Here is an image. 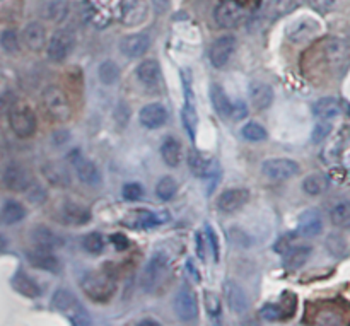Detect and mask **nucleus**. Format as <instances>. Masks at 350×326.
Segmentation results:
<instances>
[{
	"label": "nucleus",
	"instance_id": "1",
	"mask_svg": "<svg viewBox=\"0 0 350 326\" xmlns=\"http://www.w3.org/2000/svg\"><path fill=\"white\" fill-rule=\"evenodd\" d=\"M51 304H53L55 310L58 313L64 314L72 325L82 326L91 323V318H89L88 310L79 303L77 297L67 289H57L53 294V299H51Z\"/></svg>",
	"mask_w": 350,
	"mask_h": 326
},
{
	"label": "nucleus",
	"instance_id": "2",
	"mask_svg": "<svg viewBox=\"0 0 350 326\" xmlns=\"http://www.w3.org/2000/svg\"><path fill=\"white\" fill-rule=\"evenodd\" d=\"M82 293L96 304H106L115 294V282L105 273L88 272L81 279Z\"/></svg>",
	"mask_w": 350,
	"mask_h": 326
},
{
	"label": "nucleus",
	"instance_id": "3",
	"mask_svg": "<svg viewBox=\"0 0 350 326\" xmlns=\"http://www.w3.org/2000/svg\"><path fill=\"white\" fill-rule=\"evenodd\" d=\"M41 103H43V108L46 111V115L51 120H55V122L64 123L70 120V103H68L67 94L60 87H57V85H48L44 89L43 94H41Z\"/></svg>",
	"mask_w": 350,
	"mask_h": 326
},
{
	"label": "nucleus",
	"instance_id": "4",
	"mask_svg": "<svg viewBox=\"0 0 350 326\" xmlns=\"http://www.w3.org/2000/svg\"><path fill=\"white\" fill-rule=\"evenodd\" d=\"M9 125L19 139H29L36 132V115L31 106L17 103L9 108Z\"/></svg>",
	"mask_w": 350,
	"mask_h": 326
},
{
	"label": "nucleus",
	"instance_id": "5",
	"mask_svg": "<svg viewBox=\"0 0 350 326\" xmlns=\"http://www.w3.org/2000/svg\"><path fill=\"white\" fill-rule=\"evenodd\" d=\"M75 46V34L72 29H57L51 34V40L46 43V55L51 62L60 64L67 60Z\"/></svg>",
	"mask_w": 350,
	"mask_h": 326
},
{
	"label": "nucleus",
	"instance_id": "6",
	"mask_svg": "<svg viewBox=\"0 0 350 326\" xmlns=\"http://www.w3.org/2000/svg\"><path fill=\"white\" fill-rule=\"evenodd\" d=\"M167 263H170V258L164 252H156L150 256L142 273V287L146 293H152L157 289L167 272Z\"/></svg>",
	"mask_w": 350,
	"mask_h": 326
},
{
	"label": "nucleus",
	"instance_id": "7",
	"mask_svg": "<svg viewBox=\"0 0 350 326\" xmlns=\"http://www.w3.org/2000/svg\"><path fill=\"white\" fill-rule=\"evenodd\" d=\"M299 171V163H296L294 159H289V157H272V159L263 161L262 164L263 176L277 181L291 180V178L297 176Z\"/></svg>",
	"mask_w": 350,
	"mask_h": 326
},
{
	"label": "nucleus",
	"instance_id": "8",
	"mask_svg": "<svg viewBox=\"0 0 350 326\" xmlns=\"http://www.w3.org/2000/svg\"><path fill=\"white\" fill-rule=\"evenodd\" d=\"M149 5L146 0H120L116 7V17L123 26H139L147 19Z\"/></svg>",
	"mask_w": 350,
	"mask_h": 326
},
{
	"label": "nucleus",
	"instance_id": "9",
	"mask_svg": "<svg viewBox=\"0 0 350 326\" xmlns=\"http://www.w3.org/2000/svg\"><path fill=\"white\" fill-rule=\"evenodd\" d=\"M68 161H70V164L74 166L75 174H77L81 183L88 185V187H99V185H101V171H99V167L96 166L91 159L82 156L79 150H74V152L68 156Z\"/></svg>",
	"mask_w": 350,
	"mask_h": 326
},
{
	"label": "nucleus",
	"instance_id": "10",
	"mask_svg": "<svg viewBox=\"0 0 350 326\" xmlns=\"http://www.w3.org/2000/svg\"><path fill=\"white\" fill-rule=\"evenodd\" d=\"M321 26L317 19L313 17H301V19L294 21L287 26L286 36L289 38L293 43H308V41L314 40L320 34Z\"/></svg>",
	"mask_w": 350,
	"mask_h": 326
},
{
	"label": "nucleus",
	"instance_id": "11",
	"mask_svg": "<svg viewBox=\"0 0 350 326\" xmlns=\"http://www.w3.org/2000/svg\"><path fill=\"white\" fill-rule=\"evenodd\" d=\"M79 12H81V19L88 26L96 27V29H105L111 23L109 10L105 5L96 2V0H82Z\"/></svg>",
	"mask_w": 350,
	"mask_h": 326
},
{
	"label": "nucleus",
	"instance_id": "12",
	"mask_svg": "<svg viewBox=\"0 0 350 326\" xmlns=\"http://www.w3.org/2000/svg\"><path fill=\"white\" fill-rule=\"evenodd\" d=\"M2 183L10 191H26L29 185L33 183V180H31L29 171L23 164L9 163L3 167Z\"/></svg>",
	"mask_w": 350,
	"mask_h": 326
},
{
	"label": "nucleus",
	"instance_id": "13",
	"mask_svg": "<svg viewBox=\"0 0 350 326\" xmlns=\"http://www.w3.org/2000/svg\"><path fill=\"white\" fill-rule=\"evenodd\" d=\"M243 17H245V10L234 0H222L214 10V19L224 29H232L238 24H241Z\"/></svg>",
	"mask_w": 350,
	"mask_h": 326
},
{
	"label": "nucleus",
	"instance_id": "14",
	"mask_svg": "<svg viewBox=\"0 0 350 326\" xmlns=\"http://www.w3.org/2000/svg\"><path fill=\"white\" fill-rule=\"evenodd\" d=\"M174 311L183 323H191L198 318V301L188 287H181L174 296Z\"/></svg>",
	"mask_w": 350,
	"mask_h": 326
},
{
	"label": "nucleus",
	"instance_id": "15",
	"mask_svg": "<svg viewBox=\"0 0 350 326\" xmlns=\"http://www.w3.org/2000/svg\"><path fill=\"white\" fill-rule=\"evenodd\" d=\"M236 38L232 34H224V36L217 38V40L212 43L211 51H208V57H211V64L215 68H222L229 62V58L232 57V53L236 51Z\"/></svg>",
	"mask_w": 350,
	"mask_h": 326
},
{
	"label": "nucleus",
	"instance_id": "16",
	"mask_svg": "<svg viewBox=\"0 0 350 326\" xmlns=\"http://www.w3.org/2000/svg\"><path fill=\"white\" fill-rule=\"evenodd\" d=\"M250 200V193L245 188H228L217 197V208L222 214H234L241 210Z\"/></svg>",
	"mask_w": 350,
	"mask_h": 326
},
{
	"label": "nucleus",
	"instance_id": "17",
	"mask_svg": "<svg viewBox=\"0 0 350 326\" xmlns=\"http://www.w3.org/2000/svg\"><path fill=\"white\" fill-rule=\"evenodd\" d=\"M150 46V36L147 33H132L126 34L122 41H120V51L125 55L126 58H139L147 53Z\"/></svg>",
	"mask_w": 350,
	"mask_h": 326
},
{
	"label": "nucleus",
	"instance_id": "18",
	"mask_svg": "<svg viewBox=\"0 0 350 326\" xmlns=\"http://www.w3.org/2000/svg\"><path fill=\"white\" fill-rule=\"evenodd\" d=\"M170 221L166 212H149V210H133L125 217V224L132 229H149L157 224H164Z\"/></svg>",
	"mask_w": 350,
	"mask_h": 326
},
{
	"label": "nucleus",
	"instance_id": "19",
	"mask_svg": "<svg viewBox=\"0 0 350 326\" xmlns=\"http://www.w3.org/2000/svg\"><path fill=\"white\" fill-rule=\"evenodd\" d=\"M60 219L68 226H85L91 221V210L74 200H65L60 207Z\"/></svg>",
	"mask_w": 350,
	"mask_h": 326
},
{
	"label": "nucleus",
	"instance_id": "20",
	"mask_svg": "<svg viewBox=\"0 0 350 326\" xmlns=\"http://www.w3.org/2000/svg\"><path fill=\"white\" fill-rule=\"evenodd\" d=\"M139 120L146 128H161L167 122V109L161 103H149L140 109Z\"/></svg>",
	"mask_w": 350,
	"mask_h": 326
},
{
	"label": "nucleus",
	"instance_id": "21",
	"mask_svg": "<svg viewBox=\"0 0 350 326\" xmlns=\"http://www.w3.org/2000/svg\"><path fill=\"white\" fill-rule=\"evenodd\" d=\"M26 258L27 262H29V265L38 270H44V272L53 273L60 270V262H58L57 256L51 253V249H43L34 246V249L26 253Z\"/></svg>",
	"mask_w": 350,
	"mask_h": 326
},
{
	"label": "nucleus",
	"instance_id": "22",
	"mask_svg": "<svg viewBox=\"0 0 350 326\" xmlns=\"http://www.w3.org/2000/svg\"><path fill=\"white\" fill-rule=\"evenodd\" d=\"M185 106L183 113H181V118H183V125L187 128L188 135H190L191 140H195L197 137V128H198V115L197 109H195L193 105V92H191L190 82L185 81Z\"/></svg>",
	"mask_w": 350,
	"mask_h": 326
},
{
	"label": "nucleus",
	"instance_id": "23",
	"mask_svg": "<svg viewBox=\"0 0 350 326\" xmlns=\"http://www.w3.org/2000/svg\"><path fill=\"white\" fill-rule=\"evenodd\" d=\"M226 290V301H228L229 310L234 311V313L243 314L248 311L250 308V301L248 296H246L245 289H243L239 284H236L234 280H228L224 286Z\"/></svg>",
	"mask_w": 350,
	"mask_h": 326
},
{
	"label": "nucleus",
	"instance_id": "24",
	"mask_svg": "<svg viewBox=\"0 0 350 326\" xmlns=\"http://www.w3.org/2000/svg\"><path fill=\"white\" fill-rule=\"evenodd\" d=\"M68 0H43L40 5V16L48 23H62L68 16Z\"/></svg>",
	"mask_w": 350,
	"mask_h": 326
},
{
	"label": "nucleus",
	"instance_id": "25",
	"mask_svg": "<svg viewBox=\"0 0 350 326\" xmlns=\"http://www.w3.org/2000/svg\"><path fill=\"white\" fill-rule=\"evenodd\" d=\"M43 176L46 178V181L53 187L58 188H67L70 187V173H68V167L64 163H58V161H51L43 166Z\"/></svg>",
	"mask_w": 350,
	"mask_h": 326
},
{
	"label": "nucleus",
	"instance_id": "26",
	"mask_svg": "<svg viewBox=\"0 0 350 326\" xmlns=\"http://www.w3.org/2000/svg\"><path fill=\"white\" fill-rule=\"evenodd\" d=\"M23 40L24 44L29 48L31 51H41L44 46H46V31H44V26L38 21H33V23L26 24L23 31Z\"/></svg>",
	"mask_w": 350,
	"mask_h": 326
},
{
	"label": "nucleus",
	"instance_id": "27",
	"mask_svg": "<svg viewBox=\"0 0 350 326\" xmlns=\"http://www.w3.org/2000/svg\"><path fill=\"white\" fill-rule=\"evenodd\" d=\"M297 231L304 238H314L323 231V219L318 210H306L299 215Z\"/></svg>",
	"mask_w": 350,
	"mask_h": 326
},
{
	"label": "nucleus",
	"instance_id": "28",
	"mask_svg": "<svg viewBox=\"0 0 350 326\" xmlns=\"http://www.w3.org/2000/svg\"><path fill=\"white\" fill-rule=\"evenodd\" d=\"M31 239H33V245L36 248L43 249H57L64 245V239L57 234V232L51 231L46 226H38L31 231Z\"/></svg>",
	"mask_w": 350,
	"mask_h": 326
},
{
	"label": "nucleus",
	"instance_id": "29",
	"mask_svg": "<svg viewBox=\"0 0 350 326\" xmlns=\"http://www.w3.org/2000/svg\"><path fill=\"white\" fill-rule=\"evenodd\" d=\"M10 284H12L14 290L19 293L21 296L29 297V299H38L41 296V287L38 286V282L34 279H31L26 272L19 270L16 272V275L10 279Z\"/></svg>",
	"mask_w": 350,
	"mask_h": 326
},
{
	"label": "nucleus",
	"instance_id": "30",
	"mask_svg": "<svg viewBox=\"0 0 350 326\" xmlns=\"http://www.w3.org/2000/svg\"><path fill=\"white\" fill-rule=\"evenodd\" d=\"M250 99L258 111H263V109L272 106L273 89L265 82H253V84H250Z\"/></svg>",
	"mask_w": 350,
	"mask_h": 326
},
{
	"label": "nucleus",
	"instance_id": "31",
	"mask_svg": "<svg viewBox=\"0 0 350 326\" xmlns=\"http://www.w3.org/2000/svg\"><path fill=\"white\" fill-rule=\"evenodd\" d=\"M135 75L142 84L156 85L161 79L159 62L154 60V58H147V60L140 62L135 68Z\"/></svg>",
	"mask_w": 350,
	"mask_h": 326
},
{
	"label": "nucleus",
	"instance_id": "32",
	"mask_svg": "<svg viewBox=\"0 0 350 326\" xmlns=\"http://www.w3.org/2000/svg\"><path fill=\"white\" fill-rule=\"evenodd\" d=\"M325 57H327L330 65L340 67L349 60V46L345 44V41L337 40V38L328 40L327 44H325Z\"/></svg>",
	"mask_w": 350,
	"mask_h": 326
},
{
	"label": "nucleus",
	"instance_id": "33",
	"mask_svg": "<svg viewBox=\"0 0 350 326\" xmlns=\"http://www.w3.org/2000/svg\"><path fill=\"white\" fill-rule=\"evenodd\" d=\"M313 113L317 118L327 120L328 122V120H334L340 115L342 105L337 98H332V96H328V98H321L314 103Z\"/></svg>",
	"mask_w": 350,
	"mask_h": 326
},
{
	"label": "nucleus",
	"instance_id": "34",
	"mask_svg": "<svg viewBox=\"0 0 350 326\" xmlns=\"http://www.w3.org/2000/svg\"><path fill=\"white\" fill-rule=\"evenodd\" d=\"M211 99H212V106L217 111L219 116L222 118H229L232 113V103L229 99L228 92L224 91L221 84H212L211 87Z\"/></svg>",
	"mask_w": 350,
	"mask_h": 326
},
{
	"label": "nucleus",
	"instance_id": "35",
	"mask_svg": "<svg viewBox=\"0 0 350 326\" xmlns=\"http://www.w3.org/2000/svg\"><path fill=\"white\" fill-rule=\"evenodd\" d=\"M26 217V208L17 200H7L0 208V224L14 226L19 224Z\"/></svg>",
	"mask_w": 350,
	"mask_h": 326
},
{
	"label": "nucleus",
	"instance_id": "36",
	"mask_svg": "<svg viewBox=\"0 0 350 326\" xmlns=\"http://www.w3.org/2000/svg\"><path fill=\"white\" fill-rule=\"evenodd\" d=\"M161 157L170 167H178L181 163V144L174 137H166L161 146Z\"/></svg>",
	"mask_w": 350,
	"mask_h": 326
},
{
	"label": "nucleus",
	"instance_id": "37",
	"mask_svg": "<svg viewBox=\"0 0 350 326\" xmlns=\"http://www.w3.org/2000/svg\"><path fill=\"white\" fill-rule=\"evenodd\" d=\"M313 248L311 246H294L289 252L286 253V258H284V267L287 270H297L301 267L306 265V262L310 260Z\"/></svg>",
	"mask_w": 350,
	"mask_h": 326
},
{
	"label": "nucleus",
	"instance_id": "38",
	"mask_svg": "<svg viewBox=\"0 0 350 326\" xmlns=\"http://www.w3.org/2000/svg\"><path fill=\"white\" fill-rule=\"evenodd\" d=\"M303 190L304 193L311 195V197H318L328 190V178L321 173L310 174V176L304 178Z\"/></svg>",
	"mask_w": 350,
	"mask_h": 326
},
{
	"label": "nucleus",
	"instance_id": "39",
	"mask_svg": "<svg viewBox=\"0 0 350 326\" xmlns=\"http://www.w3.org/2000/svg\"><path fill=\"white\" fill-rule=\"evenodd\" d=\"M330 221L337 228L350 229V200H342L332 207Z\"/></svg>",
	"mask_w": 350,
	"mask_h": 326
},
{
	"label": "nucleus",
	"instance_id": "40",
	"mask_svg": "<svg viewBox=\"0 0 350 326\" xmlns=\"http://www.w3.org/2000/svg\"><path fill=\"white\" fill-rule=\"evenodd\" d=\"M303 0H269L267 3V14L270 17H282L294 12L301 5Z\"/></svg>",
	"mask_w": 350,
	"mask_h": 326
},
{
	"label": "nucleus",
	"instance_id": "41",
	"mask_svg": "<svg viewBox=\"0 0 350 326\" xmlns=\"http://www.w3.org/2000/svg\"><path fill=\"white\" fill-rule=\"evenodd\" d=\"M187 161H188V167H190V171L195 174V176L207 178V174L212 171L211 163H208L202 154H198L197 150H190V152H188Z\"/></svg>",
	"mask_w": 350,
	"mask_h": 326
},
{
	"label": "nucleus",
	"instance_id": "42",
	"mask_svg": "<svg viewBox=\"0 0 350 326\" xmlns=\"http://www.w3.org/2000/svg\"><path fill=\"white\" fill-rule=\"evenodd\" d=\"M176 190H178L176 181H174V178L170 176V174L159 178V181H157L156 185V195L157 198L163 202L173 200L174 195H176Z\"/></svg>",
	"mask_w": 350,
	"mask_h": 326
},
{
	"label": "nucleus",
	"instance_id": "43",
	"mask_svg": "<svg viewBox=\"0 0 350 326\" xmlns=\"http://www.w3.org/2000/svg\"><path fill=\"white\" fill-rule=\"evenodd\" d=\"M99 81L106 85H113L118 82L120 79V67L113 60H106L99 65L98 68Z\"/></svg>",
	"mask_w": 350,
	"mask_h": 326
},
{
	"label": "nucleus",
	"instance_id": "44",
	"mask_svg": "<svg viewBox=\"0 0 350 326\" xmlns=\"http://www.w3.org/2000/svg\"><path fill=\"white\" fill-rule=\"evenodd\" d=\"M82 248L84 252H88L89 255L98 256L105 252V239L99 232H89L82 238Z\"/></svg>",
	"mask_w": 350,
	"mask_h": 326
},
{
	"label": "nucleus",
	"instance_id": "45",
	"mask_svg": "<svg viewBox=\"0 0 350 326\" xmlns=\"http://www.w3.org/2000/svg\"><path fill=\"white\" fill-rule=\"evenodd\" d=\"M241 135L245 137V140H248V142H263V140H267L269 133H267V130L263 128L260 123L248 122L246 125H243Z\"/></svg>",
	"mask_w": 350,
	"mask_h": 326
},
{
	"label": "nucleus",
	"instance_id": "46",
	"mask_svg": "<svg viewBox=\"0 0 350 326\" xmlns=\"http://www.w3.org/2000/svg\"><path fill=\"white\" fill-rule=\"evenodd\" d=\"M327 248L328 252H330L334 256H337V258H342V256L347 255V243H345V239L338 234L328 236Z\"/></svg>",
	"mask_w": 350,
	"mask_h": 326
},
{
	"label": "nucleus",
	"instance_id": "47",
	"mask_svg": "<svg viewBox=\"0 0 350 326\" xmlns=\"http://www.w3.org/2000/svg\"><path fill=\"white\" fill-rule=\"evenodd\" d=\"M0 46L7 53H16L19 50V38L14 29H5L0 34Z\"/></svg>",
	"mask_w": 350,
	"mask_h": 326
},
{
	"label": "nucleus",
	"instance_id": "48",
	"mask_svg": "<svg viewBox=\"0 0 350 326\" xmlns=\"http://www.w3.org/2000/svg\"><path fill=\"white\" fill-rule=\"evenodd\" d=\"M122 195L126 202H139L144 195V188L139 183H126L123 185Z\"/></svg>",
	"mask_w": 350,
	"mask_h": 326
},
{
	"label": "nucleus",
	"instance_id": "49",
	"mask_svg": "<svg viewBox=\"0 0 350 326\" xmlns=\"http://www.w3.org/2000/svg\"><path fill=\"white\" fill-rule=\"evenodd\" d=\"M204 306L211 316H219L221 314V299L214 293L204 294Z\"/></svg>",
	"mask_w": 350,
	"mask_h": 326
},
{
	"label": "nucleus",
	"instance_id": "50",
	"mask_svg": "<svg viewBox=\"0 0 350 326\" xmlns=\"http://www.w3.org/2000/svg\"><path fill=\"white\" fill-rule=\"evenodd\" d=\"M330 132H332L330 123H328L327 120H321V122L317 123L313 128V135H311L313 137V142L320 144L321 140H325L328 135H330Z\"/></svg>",
	"mask_w": 350,
	"mask_h": 326
},
{
	"label": "nucleus",
	"instance_id": "51",
	"mask_svg": "<svg viewBox=\"0 0 350 326\" xmlns=\"http://www.w3.org/2000/svg\"><path fill=\"white\" fill-rule=\"evenodd\" d=\"M260 316L263 318L265 321H277V320H282L284 313L279 306L275 304H267L260 310Z\"/></svg>",
	"mask_w": 350,
	"mask_h": 326
},
{
	"label": "nucleus",
	"instance_id": "52",
	"mask_svg": "<svg viewBox=\"0 0 350 326\" xmlns=\"http://www.w3.org/2000/svg\"><path fill=\"white\" fill-rule=\"evenodd\" d=\"M26 195L33 204H43L46 200V190L43 187H40V185L31 183L29 188L26 190Z\"/></svg>",
	"mask_w": 350,
	"mask_h": 326
},
{
	"label": "nucleus",
	"instance_id": "53",
	"mask_svg": "<svg viewBox=\"0 0 350 326\" xmlns=\"http://www.w3.org/2000/svg\"><path fill=\"white\" fill-rule=\"evenodd\" d=\"M205 236H207L208 245H211V249H212V255H214L215 263H217L219 262V239L217 236H215L214 229H212L208 224H205Z\"/></svg>",
	"mask_w": 350,
	"mask_h": 326
},
{
	"label": "nucleus",
	"instance_id": "54",
	"mask_svg": "<svg viewBox=\"0 0 350 326\" xmlns=\"http://www.w3.org/2000/svg\"><path fill=\"white\" fill-rule=\"evenodd\" d=\"M308 2H310V5L313 7L314 10L325 14V12H330V10L337 5L338 0H308Z\"/></svg>",
	"mask_w": 350,
	"mask_h": 326
},
{
	"label": "nucleus",
	"instance_id": "55",
	"mask_svg": "<svg viewBox=\"0 0 350 326\" xmlns=\"http://www.w3.org/2000/svg\"><path fill=\"white\" fill-rule=\"evenodd\" d=\"M195 243H197V255L202 262L207 260V236L204 232H197V238H195Z\"/></svg>",
	"mask_w": 350,
	"mask_h": 326
},
{
	"label": "nucleus",
	"instance_id": "56",
	"mask_svg": "<svg viewBox=\"0 0 350 326\" xmlns=\"http://www.w3.org/2000/svg\"><path fill=\"white\" fill-rule=\"evenodd\" d=\"M68 139H70V132L68 130H58V132H55L51 135V144L53 146H64V144L68 142Z\"/></svg>",
	"mask_w": 350,
	"mask_h": 326
},
{
	"label": "nucleus",
	"instance_id": "57",
	"mask_svg": "<svg viewBox=\"0 0 350 326\" xmlns=\"http://www.w3.org/2000/svg\"><path fill=\"white\" fill-rule=\"evenodd\" d=\"M246 115H248V109H246L245 103L238 101V103H236V105H232V113H231L232 118L241 120V118H245Z\"/></svg>",
	"mask_w": 350,
	"mask_h": 326
},
{
	"label": "nucleus",
	"instance_id": "58",
	"mask_svg": "<svg viewBox=\"0 0 350 326\" xmlns=\"http://www.w3.org/2000/svg\"><path fill=\"white\" fill-rule=\"evenodd\" d=\"M111 243L115 245L116 249H122V252H123V249L129 248V239H126L123 234H113L111 236Z\"/></svg>",
	"mask_w": 350,
	"mask_h": 326
},
{
	"label": "nucleus",
	"instance_id": "59",
	"mask_svg": "<svg viewBox=\"0 0 350 326\" xmlns=\"http://www.w3.org/2000/svg\"><path fill=\"white\" fill-rule=\"evenodd\" d=\"M171 5V0H152L154 12L156 14H164Z\"/></svg>",
	"mask_w": 350,
	"mask_h": 326
},
{
	"label": "nucleus",
	"instance_id": "60",
	"mask_svg": "<svg viewBox=\"0 0 350 326\" xmlns=\"http://www.w3.org/2000/svg\"><path fill=\"white\" fill-rule=\"evenodd\" d=\"M187 270H190V273H191V277H193L195 282H200V277H198L197 269H195L193 260H188V262H187Z\"/></svg>",
	"mask_w": 350,
	"mask_h": 326
},
{
	"label": "nucleus",
	"instance_id": "61",
	"mask_svg": "<svg viewBox=\"0 0 350 326\" xmlns=\"http://www.w3.org/2000/svg\"><path fill=\"white\" fill-rule=\"evenodd\" d=\"M140 325H159V323H156V321H152V320H144V321H140Z\"/></svg>",
	"mask_w": 350,
	"mask_h": 326
}]
</instances>
